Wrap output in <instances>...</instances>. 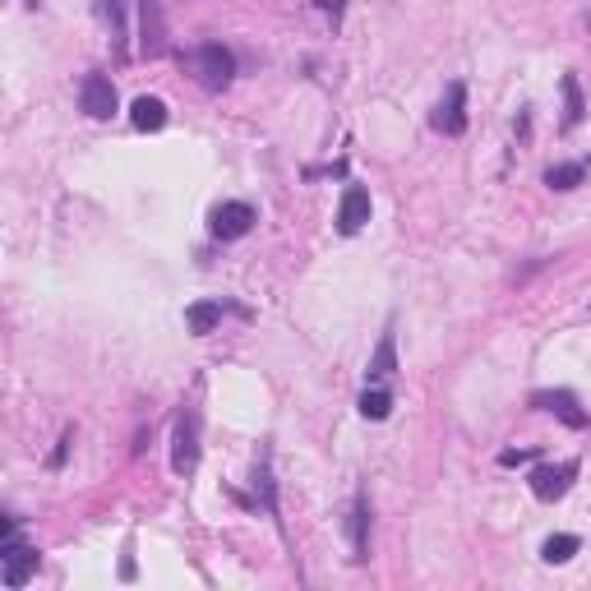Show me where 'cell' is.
Here are the masks:
<instances>
[{
  "label": "cell",
  "mask_w": 591,
  "mask_h": 591,
  "mask_svg": "<svg viewBox=\"0 0 591 591\" xmlns=\"http://www.w3.org/2000/svg\"><path fill=\"white\" fill-rule=\"evenodd\" d=\"M365 222H370V190H361V185H347V194H342V208H338V231H342V236H356Z\"/></svg>",
  "instance_id": "obj_9"
},
{
  "label": "cell",
  "mask_w": 591,
  "mask_h": 591,
  "mask_svg": "<svg viewBox=\"0 0 591 591\" xmlns=\"http://www.w3.org/2000/svg\"><path fill=\"white\" fill-rule=\"evenodd\" d=\"M573 555H578V536H550V541L541 545L545 564H568Z\"/></svg>",
  "instance_id": "obj_18"
},
{
  "label": "cell",
  "mask_w": 591,
  "mask_h": 591,
  "mask_svg": "<svg viewBox=\"0 0 591 591\" xmlns=\"http://www.w3.org/2000/svg\"><path fill=\"white\" fill-rule=\"evenodd\" d=\"M351 550H356V559L370 555V499L356 495V504H351Z\"/></svg>",
  "instance_id": "obj_12"
},
{
  "label": "cell",
  "mask_w": 591,
  "mask_h": 591,
  "mask_svg": "<svg viewBox=\"0 0 591 591\" xmlns=\"http://www.w3.org/2000/svg\"><path fill=\"white\" fill-rule=\"evenodd\" d=\"M573 476H578V467H573V462H559V467L541 462V467L531 471V495L545 499V504H555V499H564V495H568Z\"/></svg>",
  "instance_id": "obj_6"
},
{
  "label": "cell",
  "mask_w": 591,
  "mask_h": 591,
  "mask_svg": "<svg viewBox=\"0 0 591 591\" xmlns=\"http://www.w3.org/2000/svg\"><path fill=\"white\" fill-rule=\"evenodd\" d=\"M79 107H84L93 121H107L111 111H116V84H111L107 74H88L84 84H79Z\"/></svg>",
  "instance_id": "obj_8"
},
{
  "label": "cell",
  "mask_w": 591,
  "mask_h": 591,
  "mask_svg": "<svg viewBox=\"0 0 591 591\" xmlns=\"http://www.w3.org/2000/svg\"><path fill=\"white\" fill-rule=\"evenodd\" d=\"M254 490L264 495V508H268V513H278V499H273V476H268V467H264V462L254 467Z\"/></svg>",
  "instance_id": "obj_19"
},
{
  "label": "cell",
  "mask_w": 591,
  "mask_h": 591,
  "mask_svg": "<svg viewBox=\"0 0 591 591\" xmlns=\"http://www.w3.org/2000/svg\"><path fill=\"white\" fill-rule=\"evenodd\" d=\"M130 121H134V130H144V134L162 130V125H167V102H157V97H134Z\"/></svg>",
  "instance_id": "obj_11"
},
{
  "label": "cell",
  "mask_w": 591,
  "mask_h": 591,
  "mask_svg": "<svg viewBox=\"0 0 591 591\" xmlns=\"http://www.w3.org/2000/svg\"><path fill=\"white\" fill-rule=\"evenodd\" d=\"M388 411H393V393H388L384 384H365V393H361V416L365 421H384Z\"/></svg>",
  "instance_id": "obj_15"
},
{
  "label": "cell",
  "mask_w": 591,
  "mask_h": 591,
  "mask_svg": "<svg viewBox=\"0 0 591 591\" xmlns=\"http://www.w3.org/2000/svg\"><path fill=\"white\" fill-rule=\"evenodd\" d=\"M435 130L448 134V139H458V134L467 130V88H462L458 79L444 88V102L435 107Z\"/></svg>",
  "instance_id": "obj_7"
},
{
  "label": "cell",
  "mask_w": 591,
  "mask_h": 591,
  "mask_svg": "<svg viewBox=\"0 0 591 591\" xmlns=\"http://www.w3.org/2000/svg\"><path fill=\"white\" fill-rule=\"evenodd\" d=\"M531 407L536 411H550V416H559V421L568 425V430H587V411L578 407V398L573 393H564V388H545V393H531Z\"/></svg>",
  "instance_id": "obj_5"
},
{
  "label": "cell",
  "mask_w": 591,
  "mask_h": 591,
  "mask_svg": "<svg viewBox=\"0 0 591 591\" xmlns=\"http://www.w3.org/2000/svg\"><path fill=\"white\" fill-rule=\"evenodd\" d=\"M70 444H74V430H65L61 444H56V453H51V471H61V467H65V458H70Z\"/></svg>",
  "instance_id": "obj_20"
},
{
  "label": "cell",
  "mask_w": 591,
  "mask_h": 591,
  "mask_svg": "<svg viewBox=\"0 0 591 591\" xmlns=\"http://www.w3.org/2000/svg\"><path fill=\"white\" fill-rule=\"evenodd\" d=\"M559 88H564V130H573V125L582 121V88H578V79H573V74H564V79H559Z\"/></svg>",
  "instance_id": "obj_16"
},
{
  "label": "cell",
  "mask_w": 591,
  "mask_h": 591,
  "mask_svg": "<svg viewBox=\"0 0 591 591\" xmlns=\"http://www.w3.org/2000/svg\"><path fill=\"white\" fill-rule=\"evenodd\" d=\"M167 51V37H162V10L157 0H144V56H162Z\"/></svg>",
  "instance_id": "obj_13"
},
{
  "label": "cell",
  "mask_w": 591,
  "mask_h": 591,
  "mask_svg": "<svg viewBox=\"0 0 591 591\" xmlns=\"http://www.w3.org/2000/svg\"><path fill=\"white\" fill-rule=\"evenodd\" d=\"M24 5H37V0H24Z\"/></svg>",
  "instance_id": "obj_24"
},
{
  "label": "cell",
  "mask_w": 591,
  "mask_h": 591,
  "mask_svg": "<svg viewBox=\"0 0 591 591\" xmlns=\"http://www.w3.org/2000/svg\"><path fill=\"white\" fill-rule=\"evenodd\" d=\"M393 370H398V338H393V333H384V338H379V347H374V356H370L365 384H388V379H393Z\"/></svg>",
  "instance_id": "obj_10"
},
{
  "label": "cell",
  "mask_w": 591,
  "mask_h": 591,
  "mask_svg": "<svg viewBox=\"0 0 591 591\" xmlns=\"http://www.w3.org/2000/svg\"><path fill=\"white\" fill-rule=\"evenodd\" d=\"M314 5H319V10H324V14H333V19H338V14H342V5H347V0H314Z\"/></svg>",
  "instance_id": "obj_22"
},
{
  "label": "cell",
  "mask_w": 591,
  "mask_h": 591,
  "mask_svg": "<svg viewBox=\"0 0 591 591\" xmlns=\"http://www.w3.org/2000/svg\"><path fill=\"white\" fill-rule=\"evenodd\" d=\"M250 227H254V208L241 204V199L218 204V208H213V218H208V231H213L218 241H241Z\"/></svg>",
  "instance_id": "obj_4"
},
{
  "label": "cell",
  "mask_w": 591,
  "mask_h": 591,
  "mask_svg": "<svg viewBox=\"0 0 591 591\" xmlns=\"http://www.w3.org/2000/svg\"><path fill=\"white\" fill-rule=\"evenodd\" d=\"M33 573H37V550L19 536V527H14V518H10L5 522V545H0V582L10 591H19Z\"/></svg>",
  "instance_id": "obj_1"
},
{
  "label": "cell",
  "mask_w": 591,
  "mask_h": 591,
  "mask_svg": "<svg viewBox=\"0 0 591 591\" xmlns=\"http://www.w3.org/2000/svg\"><path fill=\"white\" fill-rule=\"evenodd\" d=\"M171 467L176 476H190L199 467V416L185 411L181 421H176V435H171Z\"/></svg>",
  "instance_id": "obj_3"
},
{
  "label": "cell",
  "mask_w": 591,
  "mask_h": 591,
  "mask_svg": "<svg viewBox=\"0 0 591 591\" xmlns=\"http://www.w3.org/2000/svg\"><path fill=\"white\" fill-rule=\"evenodd\" d=\"M582 28H587V33H591V10H587V14H582Z\"/></svg>",
  "instance_id": "obj_23"
},
{
  "label": "cell",
  "mask_w": 591,
  "mask_h": 591,
  "mask_svg": "<svg viewBox=\"0 0 591 591\" xmlns=\"http://www.w3.org/2000/svg\"><path fill=\"white\" fill-rule=\"evenodd\" d=\"M194 70V79L208 88V93H222L231 84V74H236V61H231V51L222 42H199V47L185 56Z\"/></svg>",
  "instance_id": "obj_2"
},
{
  "label": "cell",
  "mask_w": 591,
  "mask_h": 591,
  "mask_svg": "<svg viewBox=\"0 0 591 591\" xmlns=\"http://www.w3.org/2000/svg\"><path fill=\"white\" fill-rule=\"evenodd\" d=\"M582 176H587L582 162H559V167L545 171V185H550V190H573V185H582Z\"/></svg>",
  "instance_id": "obj_17"
},
{
  "label": "cell",
  "mask_w": 591,
  "mask_h": 591,
  "mask_svg": "<svg viewBox=\"0 0 591 591\" xmlns=\"http://www.w3.org/2000/svg\"><path fill=\"white\" fill-rule=\"evenodd\" d=\"M185 324H190V333H213V328L222 324V305L218 301H194L190 310H185Z\"/></svg>",
  "instance_id": "obj_14"
},
{
  "label": "cell",
  "mask_w": 591,
  "mask_h": 591,
  "mask_svg": "<svg viewBox=\"0 0 591 591\" xmlns=\"http://www.w3.org/2000/svg\"><path fill=\"white\" fill-rule=\"evenodd\" d=\"M531 458H536L531 448H508V453H499V462H504V467H522V462H531Z\"/></svg>",
  "instance_id": "obj_21"
}]
</instances>
